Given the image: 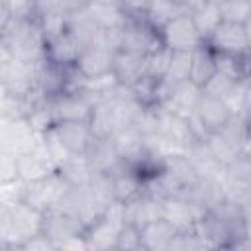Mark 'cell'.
<instances>
[{
  "mask_svg": "<svg viewBox=\"0 0 251 251\" xmlns=\"http://www.w3.org/2000/svg\"><path fill=\"white\" fill-rule=\"evenodd\" d=\"M0 43L6 47L10 57L37 65L45 57V37L39 29L37 16L33 18H12L0 31Z\"/></svg>",
  "mask_w": 251,
  "mask_h": 251,
  "instance_id": "6da1fadb",
  "label": "cell"
},
{
  "mask_svg": "<svg viewBox=\"0 0 251 251\" xmlns=\"http://www.w3.org/2000/svg\"><path fill=\"white\" fill-rule=\"evenodd\" d=\"M69 188H71V184L55 169V171H51V173H47L35 180L24 182L20 200L43 214L47 210L59 208V204L65 198V194L69 192Z\"/></svg>",
  "mask_w": 251,
  "mask_h": 251,
  "instance_id": "7a4b0ae2",
  "label": "cell"
},
{
  "mask_svg": "<svg viewBox=\"0 0 251 251\" xmlns=\"http://www.w3.org/2000/svg\"><path fill=\"white\" fill-rule=\"evenodd\" d=\"M159 47H163L161 33L157 27H153L145 20V14H141V16L126 14V22L122 25V43H120L118 51L149 55Z\"/></svg>",
  "mask_w": 251,
  "mask_h": 251,
  "instance_id": "3957f363",
  "label": "cell"
},
{
  "mask_svg": "<svg viewBox=\"0 0 251 251\" xmlns=\"http://www.w3.org/2000/svg\"><path fill=\"white\" fill-rule=\"evenodd\" d=\"M124 224V208L120 202L110 204V208L84 229V245L86 249H114L116 235Z\"/></svg>",
  "mask_w": 251,
  "mask_h": 251,
  "instance_id": "277c9868",
  "label": "cell"
},
{
  "mask_svg": "<svg viewBox=\"0 0 251 251\" xmlns=\"http://www.w3.org/2000/svg\"><path fill=\"white\" fill-rule=\"evenodd\" d=\"M159 33H161L163 45L169 47L171 51H194L196 47H200L204 43V39L196 31L188 12L176 16L175 20L165 24L159 29Z\"/></svg>",
  "mask_w": 251,
  "mask_h": 251,
  "instance_id": "5b68a950",
  "label": "cell"
},
{
  "mask_svg": "<svg viewBox=\"0 0 251 251\" xmlns=\"http://www.w3.org/2000/svg\"><path fill=\"white\" fill-rule=\"evenodd\" d=\"M206 43L212 51L247 55L249 25L247 24H233V22H220L216 25V29L208 35Z\"/></svg>",
  "mask_w": 251,
  "mask_h": 251,
  "instance_id": "8992f818",
  "label": "cell"
},
{
  "mask_svg": "<svg viewBox=\"0 0 251 251\" xmlns=\"http://www.w3.org/2000/svg\"><path fill=\"white\" fill-rule=\"evenodd\" d=\"M0 84L12 96H24L25 92L37 86V71L35 65L18 61L10 57L0 63Z\"/></svg>",
  "mask_w": 251,
  "mask_h": 251,
  "instance_id": "52a82bcc",
  "label": "cell"
},
{
  "mask_svg": "<svg viewBox=\"0 0 251 251\" xmlns=\"http://www.w3.org/2000/svg\"><path fill=\"white\" fill-rule=\"evenodd\" d=\"M41 231V212L18 200L10 204V245L22 247L24 241Z\"/></svg>",
  "mask_w": 251,
  "mask_h": 251,
  "instance_id": "ba28073f",
  "label": "cell"
},
{
  "mask_svg": "<svg viewBox=\"0 0 251 251\" xmlns=\"http://www.w3.org/2000/svg\"><path fill=\"white\" fill-rule=\"evenodd\" d=\"M47 108L57 122H88L92 102L82 92H61L47 98Z\"/></svg>",
  "mask_w": 251,
  "mask_h": 251,
  "instance_id": "9c48e42d",
  "label": "cell"
},
{
  "mask_svg": "<svg viewBox=\"0 0 251 251\" xmlns=\"http://www.w3.org/2000/svg\"><path fill=\"white\" fill-rule=\"evenodd\" d=\"M41 233L47 235L55 243V249H57L63 241L82 235L84 226L69 212L61 208H53L41 214Z\"/></svg>",
  "mask_w": 251,
  "mask_h": 251,
  "instance_id": "30bf717a",
  "label": "cell"
},
{
  "mask_svg": "<svg viewBox=\"0 0 251 251\" xmlns=\"http://www.w3.org/2000/svg\"><path fill=\"white\" fill-rule=\"evenodd\" d=\"M41 135H37L25 118H14V120H0V147L14 153L22 155L27 153L37 145Z\"/></svg>",
  "mask_w": 251,
  "mask_h": 251,
  "instance_id": "8fae6325",
  "label": "cell"
},
{
  "mask_svg": "<svg viewBox=\"0 0 251 251\" xmlns=\"http://www.w3.org/2000/svg\"><path fill=\"white\" fill-rule=\"evenodd\" d=\"M55 169H57V163H55L53 155L49 153V149L41 137L33 149L18 155V178L24 182L35 180V178H39V176H43Z\"/></svg>",
  "mask_w": 251,
  "mask_h": 251,
  "instance_id": "7c38bea8",
  "label": "cell"
},
{
  "mask_svg": "<svg viewBox=\"0 0 251 251\" xmlns=\"http://www.w3.org/2000/svg\"><path fill=\"white\" fill-rule=\"evenodd\" d=\"M147 73V57L127 51H116L112 57L110 75L122 88H131Z\"/></svg>",
  "mask_w": 251,
  "mask_h": 251,
  "instance_id": "4fadbf2b",
  "label": "cell"
},
{
  "mask_svg": "<svg viewBox=\"0 0 251 251\" xmlns=\"http://www.w3.org/2000/svg\"><path fill=\"white\" fill-rule=\"evenodd\" d=\"M51 131L69 155L84 153L92 141V133L86 122H57L51 126Z\"/></svg>",
  "mask_w": 251,
  "mask_h": 251,
  "instance_id": "5bb4252c",
  "label": "cell"
},
{
  "mask_svg": "<svg viewBox=\"0 0 251 251\" xmlns=\"http://www.w3.org/2000/svg\"><path fill=\"white\" fill-rule=\"evenodd\" d=\"M192 112L200 118V122L204 124V127L210 133L212 131H220L233 116L222 98H214V96H208L204 92H200Z\"/></svg>",
  "mask_w": 251,
  "mask_h": 251,
  "instance_id": "9a60e30c",
  "label": "cell"
},
{
  "mask_svg": "<svg viewBox=\"0 0 251 251\" xmlns=\"http://www.w3.org/2000/svg\"><path fill=\"white\" fill-rule=\"evenodd\" d=\"M84 157L94 175H108L120 165V157L112 137H92L90 145L84 151Z\"/></svg>",
  "mask_w": 251,
  "mask_h": 251,
  "instance_id": "2e32d148",
  "label": "cell"
},
{
  "mask_svg": "<svg viewBox=\"0 0 251 251\" xmlns=\"http://www.w3.org/2000/svg\"><path fill=\"white\" fill-rule=\"evenodd\" d=\"M108 175L112 178V192H114L116 202L126 204V202L137 198L139 194H143V178L131 167H126L122 161Z\"/></svg>",
  "mask_w": 251,
  "mask_h": 251,
  "instance_id": "e0dca14e",
  "label": "cell"
},
{
  "mask_svg": "<svg viewBox=\"0 0 251 251\" xmlns=\"http://www.w3.org/2000/svg\"><path fill=\"white\" fill-rule=\"evenodd\" d=\"M112 57L114 53L108 49H100L94 45H84V49L80 51L75 67L80 71V75L84 78H100L110 75L112 69Z\"/></svg>",
  "mask_w": 251,
  "mask_h": 251,
  "instance_id": "ac0fdd59",
  "label": "cell"
},
{
  "mask_svg": "<svg viewBox=\"0 0 251 251\" xmlns=\"http://www.w3.org/2000/svg\"><path fill=\"white\" fill-rule=\"evenodd\" d=\"M124 208V222H131L139 227L145 224L163 218V200L153 198L149 194H139L137 198L122 204Z\"/></svg>",
  "mask_w": 251,
  "mask_h": 251,
  "instance_id": "d6986e66",
  "label": "cell"
},
{
  "mask_svg": "<svg viewBox=\"0 0 251 251\" xmlns=\"http://www.w3.org/2000/svg\"><path fill=\"white\" fill-rule=\"evenodd\" d=\"M67 69H69V65H59L55 61H49L47 57H43L35 65L37 86L41 88V92L47 98L65 92V88H67Z\"/></svg>",
  "mask_w": 251,
  "mask_h": 251,
  "instance_id": "ffe728a7",
  "label": "cell"
},
{
  "mask_svg": "<svg viewBox=\"0 0 251 251\" xmlns=\"http://www.w3.org/2000/svg\"><path fill=\"white\" fill-rule=\"evenodd\" d=\"M82 49H84V43L73 31L67 29L55 39L45 43V57L59 65H75Z\"/></svg>",
  "mask_w": 251,
  "mask_h": 251,
  "instance_id": "44dd1931",
  "label": "cell"
},
{
  "mask_svg": "<svg viewBox=\"0 0 251 251\" xmlns=\"http://www.w3.org/2000/svg\"><path fill=\"white\" fill-rule=\"evenodd\" d=\"M112 141H114V147L118 151L120 161L126 167H133L147 153L143 147V133H139L135 127H126V129L118 131L112 137Z\"/></svg>",
  "mask_w": 251,
  "mask_h": 251,
  "instance_id": "7402d4cb",
  "label": "cell"
},
{
  "mask_svg": "<svg viewBox=\"0 0 251 251\" xmlns=\"http://www.w3.org/2000/svg\"><path fill=\"white\" fill-rule=\"evenodd\" d=\"M82 12L94 27H122L126 22V12L120 6L86 2L82 6Z\"/></svg>",
  "mask_w": 251,
  "mask_h": 251,
  "instance_id": "603a6c76",
  "label": "cell"
},
{
  "mask_svg": "<svg viewBox=\"0 0 251 251\" xmlns=\"http://www.w3.org/2000/svg\"><path fill=\"white\" fill-rule=\"evenodd\" d=\"M176 229L165 218H157L141 227V249H167Z\"/></svg>",
  "mask_w": 251,
  "mask_h": 251,
  "instance_id": "cb8c5ba5",
  "label": "cell"
},
{
  "mask_svg": "<svg viewBox=\"0 0 251 251\" xmlns=\"http://www.w3.org/2000/svg\"><path fill=\"white\" fill-rule=\"evenodd\" d=\"M216 73V63H214V51L208 47V43L204 41L200 47H196L192 51V59H190V75L188 80L192 84H196L198 88H202L208 78Z\"/></svg>",
  "mask_w": 251,
  "mask_h": 251,
  "instance_id": "d4e9b609",
  "label": "cell"
},
{
  "mask_svg": "<svg viewBox=\"0 0 251 251\" xmlns=\"http://www.w3.org/2000/svg\"><path fill=\"white\" fill-rule=\"evenodd\" d=\"M57 171L63 175V178L71 184V186H82V184H88L90 178H92V171H90V165L84 157V153H78V155H67L63 161L57 163Z\"/></svg>",
  "mask_w": 251,
  "mask_h": 251,
  "instance_id": "484cf974",
  "label": "cell"
},
{
  "mask_svg": "<svg viewBox=\"0 0 251 251\" xmlns=\"http://www.w3.org/2000/svg\"><path fill=\"white\" fill-rule=\"evenodd\" d=\"M206 145H208L212 157H214L222 167H227V165H231L237 157L247 155V153H243L235 143H231L222 131H212V133L206 137Z\"/></svg>",
  "mask_w": 251,
  "mask_h": 251,
  "instance_id": "4316f807",
  "label": "cell"
},
{
  "mask_svg": "<svg viewBox=\"0 0 251 251\" xmlns=\"http://www.w3.org/2000/svg\"><path fill=\"white\" fill-rule=\"evenodd\" d=\"M180 14H186V8L178 0H153L149 10L145 12V20L153 27L161 29L165 24H169Z\"/></svg>",
  "mask_w": 251,
  "mask_h": 251,
  "instance_id": "83f0119b",
  "label": "cell"
},
{
  "mask_svg": "<svg viewBox=\"0 0 251 251\" xmlns=\"http://www.w3.org/2000/svg\"><path fill=\"white\" fill-rule=\"evenodd\" d=\"M188 14H190V20H192L196 31L200 33V37H202L204 41H206L208 35L216 29V25L222 22V18H220V8H218V4H214V2H204V4L196 6L194 10H190Z\"/></svg>",
  "mask_w": 251,
  "mask_h": 251,
  "instance_id": "f1b7e54d",
  "label": "cell"
},
{
  "mask_svg": "<svg viewBox=\"0 0 251 251\" xmlns=\"http://www.w3.org/2000/svg\"><path fill=\"white\" fill-rule=\"evenodd\" d=\"M214 63H216V71L229 76L231 80L235 82L247 80V55L214 51Z\"/></svg>",
  "mask_w": 251,
  "mask_h": 251,
  "instance_id": "f546056e",
  "label": "cell"
},
{
  "mask_svg": "<svg viewBox=\"0 0 251 251\" xmlns=\"http://www.w3.org/2000/svg\"><path fill=\"white\" fill-rule=\"evenodd\" d=\"M39 22V29L45 37V43L55 39L57 35H61L63 31H67L69 25V12H47L37 16Z\"/></svg>",
  "mask_w": 251,
  "mask_h": 251,
  "instance_id": "4dcf8cb0",
  "label": "cell"
},
{
  "mask_svg": "<svg viewBox=\"0 0 251 251\" xmlns=\"http://www.w3.org/2000/svg\"><path fill=\"white\" fill-rule=\"evenodd\" d=\"M222 22H233V24H247L251 16V4L249 0H224L218 4Z\"/></svg>",
  "mask_w": 251,
  "mask_h": 251,
  "instance_id": "1f68e13d",
  "label": "cell"
},
{
  "mask_svg": "<svg viewBox=\"0 0 251 251\" xmlns=\"http://www.w3.org/2000/svg\"><path fill=\"white\" fill-rule=\"evenodd\" d=\"M190 59H192V51H173L171 53V63H169V71L167 76L173 82L178 80H188L190 75Z\"/></svg>",
  "mask_w": 251,
  "mask_h": 251,
  "instance_id": "d6a6232c",
  "label": "cell"
},
{
  "mask_svg": "<svg viewBox=\"0 0 251 251\" xmlns=\"http://www.w3.org/2000/svg\"><path fill=\"white\" fill-rule=\"evenodd\" d=\"M171 49L169 47H159L155 49L153 53L145 55L147 57V73L149 76L153 78H165L167 76V71H169V63H171Z\"/></svg>",
  "mask_w": 251,
  "mask_h": 251,
  "instance_id": "836d02e7",
  "label": "cell"
},
{
  "mask_svg": "<svg viewBox=\"0 0 251 251\" xmlns=\"http://www.w3.org/2000/svg\"><path fill=\"white\" fill-rule=\"evenodd\" d=\"M114 249H141V227L131 222H124L116 235Z\"/></svg>",
  "mask_w": 251,
  "mask_h": 251,
  "instance_id": "e575fe53",
  "label": "cell"
},
{
  "mask_svg": "<svg viewBox=\"0 0 251 251\" xmlns=\"http://www.w3.org/2000/svg\"><path fill=\"white\" fill-rule=\"evenodd\" d=\"M233 86H235V80H231L229 76H226V75H222V73L216 71L200 90L204 94H208V96H214V98H222L224 100L231 92Z\"/></svg>",
  "mask_w": 251,
  "mask_h": 251,
  "instance_id": "d590c367",
  "label": "cell"
},
{
  "mask_svg": "<svg viewBox=\"0 0 251 251\" xmlns=\"http://www.w3.org/2000/svg\"><path fill=\"white\" fill-rule=\"evenodd\" d=\"M18 178V155L0 147V188L14 184Z\"/></svg>",
  "mask_w": 251,
  "mask_h": 251,
  "instance_id": "8d00e7d4",
  "label": "cell"
},
{
  "mask_svg": "<svg viewBox=\"0 0 251 251\" xmlns=\"http://www.w3.org/2000/svg\"><path fill=\"white\" fill-rule=\"evenodd\" d=\"M25 122L29 124V127H31L37 135H43V133L55 124V120H53V116H51V110L47 108V102H45L43 106L35 108L33 112H29V114L25 116Z\"/></svg>",
  "mask_w": 251,
  "mask_h": 251,
  "instance_id": "74e56055",
  "label": "cell"
},
{
  "mask_svg": "<svg viewBox=\"0 0 251 251\" xmlns=\"http://www.w3.org/2000/svg\"><path fill=\"white\" fill-rule=\"evenodd\" d=\"M153 0H122V10L129 16H141L149 10Z\"/></svg>",
  "mask_w": 251,
  "mask_h": 251,
  "instance_id": "f35d334b",
  "label": "cell"
},
{
  "mask_svg": "<svg viewBox=\"0 0 251 251\" xmlns=\"http://www.w3.org/2000/svg\"><path fill=\"white\" fill-rule=\"evenodd\" d=\"M12 20V10L8 0H0V31L6 27V24Z\"/></svg>",
  "mask_w": 251,
  "mask_h": 251,
  "instance_id": "ab89813d",
  "label": "cell"
},
{
  "mask_svg": "<svg viewBox=\"0 0 251 251\" xmlns=\"http://www.w3.org/2000/svg\"><path fill=\"white\" fill-rule=\"evenodd\" d=\"M90 2H100V4H110V6H120L122 8V0H90Z\"/></svg>",
  "mask_w": 251,
  "mask_h": 251,
  "instance_id": "60d3db41",
  "label": "cell"
},
{
  "mask_svg": "<svg viewBox=\"0 0 251 251\" xmlns=\"http://www.w3.org/2000/svg\"><path fill=\"white\" fill-rule=\"evenodd\" d=\"M208 2H214V4H222L224 0H208Z\"/></svg>",
  "mask_w": 251,
  "mask_h": 251,
  "instance_id": "b9f144b4",
  "label": "cell"
}]
</instances>
